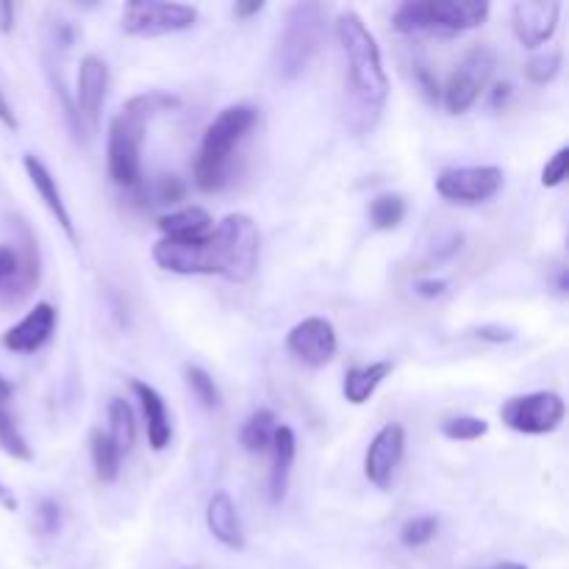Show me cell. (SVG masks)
Returning <instances> with one entry per match:
<instances>
[{"mask_svg": "<svg viewBox=\"0 0 569 569\" xmlns=\"http://www.w3.org/2000/svg\"><path fill=\"white\" fill-rule=\"evenodd\" d=\"M337 39L348 64V126L356 133H370L381 120L389 100V76L383 70L381 44L361 14L342 11L337 17Z\"/></svg>", "mask_w": 569, "mask_h": 569, "instance_id": "1", "label": "cell"}, {"mask_svg": "<svg viewBox=\"0 0 569 569\" xmlns=\"http://www.w3.org/2000/svg\"><path fill=\"white\" fill-rule=\"evenodd\" d=\"M178 98L167 92H142L133 94L109 126V178L122 189H133L142 183V144L148 122L159 111L176 109Z\"/></svg>", "mask_w": 569, "mask_h": 569, "instance_id": "2", "label": "cell"}, {"mask_svg": "<svg viewBox=\"0 0 569 569\" xmlns=\"http://www.w3.org/2000/svg\"><path fill=\"white\" fill-rule=\"evenodd\" d=\"M256 122H259V111L248 103L228 106L209 122L203 142H200L198 159H194V183H198V189L220 192L226 187L233 150L253 131Z\"/></svg>", "mask_w": 569, "mask_h": 569, "instance_id": "3", "label": "cell"}, {"mask_svg": "<svg viewBox=\"0 0 569 569\" xmlns=\"http://www.w3.org/2000/svg\"><path fill=\"white\" fill-rule=\"evenodd\" d=\"M492 14L489 0H406L395 9L392 28L406 37H459L476 31Z\"/></svg>", "mask_w": 569, "mask_h": 569, "instance_id": "4", "label": "cell"}, {"mask_svg": "<svg viewBox=\"0 0 569 569\" xmlns=\"http://www.w3.org/2000/svg\"><path fill=\"white\" fill-rule=\"evenodd\" d=\"M206 250H209L211 276H220L231 283H248L259 270V226L242 211L222 217L214 231L206 237Z\"/></svg>", "mask_w": 569, "mask_h": 569, "instance_id": "5", "label": "cell"}, {"mask_svg": "<svg viewBox=\"0 0 569 569\" xmlns=\"http://www.w3.org/2000/svg\"><path fill=\"white\" fill-rule=\"evenodd\" d=\"M326 42V6L295 3L287 9L278 31L276 70L283 81H295L309 70Z\"/></svg>", "mask_w": 569, "mask_h": 569, "instance_id": "6", "label": "cell"}, {"mask_svg": "<svg viewBox=\"0 0 569 569\" xmlns=\"http://www.w3.org/2000/svg\"><path fill=\"white\" fill-rule=\"evenodd\" d=\"M39 248L26 226L17 222V233L9 242H0V306H17L39 283Z\"/></svg>", "mask_w": 569, "mask_h": 569, "instance_id": "7", "label": "cell"}, {"mask_svg": "<svg viewBox=\"0 0 569 569\" xmlns=\"http://www.w3.org/2000/svg\"><path fill=\"white\" fill-rule=\"evenodd\" d=\"M495 67H498V56L489 44H472L461 56V61L450 72L448 83L442 87V103L448 114H467L478 103V98L487 92Z\"/></svg>", "mask_w": 569, "mask_h": 569, "instance_id": "8", "label": "cell"}, {"mask_svg": "<svg viewBox=\"0 0 569 569\" xmlns=\"http://www.w3.org/2000/svg\"><path fill=\"white\" fill-rule=\"evenodd\" d=\"M200 11L189 3L172 0H131L122 6V31L128 37L153 39L181 33L198 26Z\"/></svg>", "mask_w": 569, "mask_h": 569, "instance_id": "9", "label": "cell"}, {"mask_svg": "<svg viewBox=\"0 0 569 569\" xmlns=\"http://www.w3.org/2000/svg\"><path fill=\"white\" fill-rule=\"evenodd\" d=\"M567 403L559 392H528L509 398L500 409V420L506 428L526 437H545L553 433L565 422Z\"/></svg>", "mask_w": 569, "mask_h": 569, "instance_id": "10", "label": "cell"}, {"mask_svg": "<svg viewBox=\"0 0 569 569\" xmlns=\"http://www.w3.org/2000/svg\"><path fill=\"white\" fill-rule=\"evenodd\" d=\"M503 189V170L495 164L448 167L437 176L439 198L456 206L489 203Z\"/></svg>", "mask_w": 569, "mask_h": 569, "instance_id": "11", "label": "cell"}, {"mask_svg": "<svg viewBox=\"0 0 569 569\" xmlns=\"http://www.w3.org/2000/svg\"><path fill=\"white\" fill-rule=\"evenodd\" d=\"M337 328L326 317H306L287 333V350L306 367H326L337 356Z\"/></svg>", "mask_w": 569, "mask_h": 569, "instance_id": "12", "label": "cell"}, {"mask_svg": "<svg viewBox=\"0 0 569 569\" xmlns=\"http://www.w3.org/2000/svg\"><path fill=\"white\" fill-rule=\"evenodd\" d=\"M106 94H109V64L100 56L89 53L78 67V87H76V111L83 131L94 133L100 128V111H103Z\"/></svg>", "mask_w": 569, "mask_h": 569, "instance_id": "13", "label": "cell"}, {"mask_svg": "<svg viewBox=\"0 0 569 569\" xmlns=\"http://www.w3.org/2000/svg\"><path fill=\"white\" fill-rule=\"evenodd\" d=\"M561 20L559 0H520L511 9V26L522 48L537 50L556 37Z\"/></svg>", "mask_w": 569, "mask_h": 569, "instance_id": "14", "label": "cell"}, {"mask_svg": "<svg viewBox=\"0 0 569 569\" xmlns=\"http://www.w3.org/2000/svg\"><path fill=\"white\" fill-rule=\"evenodd\" d=\"M406 456V428L400 422H387L381 431L372 437L365 456V476L372 487L387 489L398 472L400 461Z\"/></svg>", "mask_w": 569, "mask_h": 569, "instance_id": "15", "label": "cell"}, {"mask_svg": "<svg viewBox=\"0 0 569 569\" xmlns=\"http://www.w3.org/2000/svg\"><path fill=\"white\" fill-rule=\"evenodd\" d=\"M56 322H59V311L53 303H37L26 317H22L17 326H11L3 333V348L11 353H37L44 345L50 342L56 331Z\"/></svg>", "mask_w": 569, "mask_h": 569, "instance_id": "16", "label": "cell"}, {"mask_svg": "<svg viewBox=\"0 0 569 569\" xmlns=\"http://www.w3.org/2000/svg\"><path fill=\"white\" fill-rule=\"evenodd\" d=\"M153 261L164 272H176V276H211L206 239H198V242L159 239L153 244Z\"/></svg>", "mask_w": 569, "mask_h": 569, "instance_id": "17", "label": "cell"}, {"mask_svg": "<svg viewBox=\"0 0 569 569\" xmlns=\"http://www.w3.org/2000/svg\"><path fill=\"white\" fill-rule=\"evenodd\" d=\"M22 167H26V176H28V181H31V187L37 189V194L42 198L44 209L53 214V220L59 222L61 231L67 233V239H70V242H78L76 226H72V214H70V209H67L64 198H61L59 183H56L53 172L48 170V164H44L39 156L28 153L26 159H22Z\"/></svg>", "mask_w": 569, "mask_h": 569, "instance_id": "18", "label": "cell"}, {"mask_svg": "<svg viewBox=\"0 0 569 569\" xmlns=\"http://www.w3.org/2000/svg\"><path fill=\"white\" fill-rule=\"evenodd\" d=\"M131 389L133 395H137L139 406H142L148 445L156 450V453H161V450L170 448V439H172V426H170V415H167L164 398H161L150 383L139 381V378H133Z\"/></svg>", "mask_w": 569, "mask_h": 569, "instance_id": "19", "label": "cell"}, {"mask_svg": "<svg viewBox=\"0 0 569 569\" xmlns=\"http://www.w3.org/2000/svg\"><path fill=\"white\" fill-rule=\"evenodd\" d=\"M206 526L211 537L228 550H244V528L239 520V509L228 492H214L206 506Z\"/></svg>", "mask_w": 569, "mask_h": 569, "instance_id": "20", "label": "cell"}, {"mask_svg": "<svg viewBox=\"0 0 569 569\" xmlns=\"http://www.w3.org/2000/svg\"><path fill=\"white\" fill-rule=\"evenodd\" d=\"M161 239H178V242H198L214 231V220L203 206H183V209L170 211L159 217Z\"/></svg>", "mask_w": 569, "mask_h": 569, "instance_id": "21", "label": "cell"}, {"mask_svg": "<svg viewBox=\"0 0 569 569\" xmlns=\"http://www.w3.org/2000/svg\"><path fill=\"white\" fill-rule=\"evenodd\" d=\"M272 467H270V500L281 503L287 498L289 478H292L295 459H298V437L289 426H278L272 437Z\"/></svg>", "mask_w": 569, "mask_h": 569, "instance_id": "22", "label": "cell"}, {"mask_svg": "<svg viewBox=\"0 0 569 569\" xmlns=\"http://www.w3.org/2000/svg\"><path fill=\"white\" fill-rule=\"evenodd\" d=\"M389 376H392V361H372V365L353 367V370L345 372V381H342L345 400L353 406H365Z\"/></svg>", "mask_w": 569, "mask_h": 569, "instance_id": "23", "label": "cell"}, {"mask_svg": "<svg viewBox=\"0 0 569 569\" xmlns=\"http://www.w3.org/2000/svg\"><path fill=\"white\" fill-rule=\"evenodd\" d=\"M281 426L278 417L270 409H259L244 420L242 431H239V445H242L248 453H270L272 437H276V428Z\"/></svg>", "mask_w": 569, "mask_h": 569, "instance_id": "24", "label": "cell"}, {"mask_svg": "<svg viewBox=\"0 0 569 569\" xmlns=\"http://www.w3.org/2000/svg\"><path fill=\"white\" fill-rule=\"evenodd\" d=\"M109 439L117 445L122 456L131 453L133 442H137V417L128 400L111 398L109 400Z\"/></svg>", "mask_w": 569, "mask_h": 569, "instance_id": "25", "label": "cell"}, {"mask_svg": "<svg viewBox=\"0 0 569 569\" xmlns=\"http://www.w3.org/2000/svg\"><path fill=\"white\" fill-rule=\"evenodd\" d=\"M92 467L94 476H98L100 483H114L120 478V465H122V453L117 450V445L111 442L109 433L94 431L92 439Z\"/></svg>", "mask_w": 569, "mask_h": 569, "instance_id": "26", "label": "cell"}, {"mask_svg": "<svg viewBox=\"0 0 569 569\" xmlns=\"http://www.w3.org/2000/svg\"><path fill=\"white\" fill-rule=\"evenodd\" d=\"M406 214H409V203H406L403 194L387 192L372 198L370 226L376 228V231H395V228H400V222L406 220Z\"/></svg>", "mask_w": 569, "mask_h": 569, "instance_id": "27", "label": "cell"}, {"mask_svg": "<svg viewBox=\"0 0 569 569\" xmlns=\"http://www.w3.org/2000/svg\"><path fill=\"white\" fill-rule=\"evenodd\" d=\"M0 450L6 456H11L14 461H33L31 445L22 437L20 426H17L14 415L9 411L6 400H0Z\"/></svg>", "mask_w": 569, "mask_h": 569, "instance_id": "28", "label": "cell"}, {"mask_svg": "<svg viewBox=\"0 0 569 569\" xmlns=\"http://www.w3.org/2000/svg\"><path fill=\"white\" fill-rule=\"evenodd\" d=\"M183 381H187L189 392L194 395V400H198L203 409H217V406H220V389H217L214 378H211L203 367L198 365L183 367Z\"/></svg>", "mask_w": 569, "mask_h": 569, "instance_id": "29", "label": "cell"}, {"mask_svg": "<svg viewBox=\"0 0 569 569\" xmlns=\"http://www.w3.org/2000/svg\"><path fill=\"white\" fill-rule=\"evenodd\" d=\"M561 61H565L561 50H548V53H537L533 59H528L522 72H526V78L533 87H548V83H553L559 78Z\"/></svg>", "mask_w": 569, "mask_h": 569, "instance_id": "30", "label": "cell"}, {"mask_svg": "<svg viewBox=\"0 0 569 569\" xmlns=\"http://www.w3.org/2000/svg\"><path fill=\"white\" fill-rule=\"evenodd\" d=\"M489 433V422L483 417H450L442 422V437L450 442H478Z\"/></svg>", "mask_w": 569, "mask_h": 569, "instance_id": "31", "label": "cell"}, {"mask_svg": "<svg viewBox=\"0 0 569 569\" xmlns=\"http://www.w3.org/2000/svg\"><path fill=\"white\" fill-rule=\"evenodd\" d=\"M437 533H439L437 517L420 515L403 522V528H400V542H403L406 548H422V545L433 542Z\"/></svg>", "mask_w": 569, "mask_h": 569, "instance_id": "32", "label": "cell"}, {"mask_svg": "<svg viewBox=\"0 0 569 569\" xmlns=\"http://www.w3.org/2000/svg\"><path fill=\"white\" fill-rule=\"evenodd\" d=\"M567 170H569V148L565 144V148H559L553 156H550L539 181H542L545 189H556L565 183Z\"/></svg>", "mask_w": 569, "mask_h": 569, "instance_id": "33", "label": "cell"}, {"mask_svg": "<svg viewBox=\"0 0 569 569\" xmlns=\"http://www.w3.org/2000/svg\"><path fill=\"white\" fill-rule=\"evenodd\" d=\"M37 528L44 537H56L61 531V506L56 500L44 498L42 503L37 506Z\"/></svg>", "mask_w": 569, "mask_h": 569, "instance_id": "34", "label": "cell"}, {"mask_svg": "<svg viewBox=\"0 0 569 569\" xmlns=\"http://www.w3.org/2000/svg\"><path fill=\"white\" fill-rule=\"evenodd\" d=\"M150 194H153V203H178V200H183V194H187V187L181 183V178L176 176H161L159 181L153 183V189H150Z\"/></svg>", "mask_w": 569, "mask_h": 569, "instance_id": "35", "label": "cell"}, {"mask_svg": "<svg viewBox=\"0 0 569 569\" xmlns=\"http://www.w3.org/2000/svg\"><path fill=\"white\" fill-rule=\"evenodd\" d=\"M415 78H417V83H420L422 94H426L431 103H437V100L442 98V87H439L437 76H433L426 64H415Z\"/></svg>", "mask_w": 569, "mask_h": 569, "instance_id": "36", "label": "cell"}, {"mask_svg": "<svg viewBox=\"0 0 569 569\" xmlns=\"http://www.w3.org/2000/svg\"><path fill=\"white\" fill-rule=\"evenodd\" d=\"M461 242H465V237H461V233H448V237L439 239L437 248L431 250V259H433V261H448V259H453V256L461 250Z\"/></svg>", "mask_w": 569, "mask_h": 569, "instance_id": "37", "label": "cell"}, {"mask_svg": "<svg viewBox=\"0 0 569 569\" xmlns=\"http://www.w3.org/2000/svg\"><path fill=\"white\" fill-rule=\"evenodd\" d=\"M476 333H478V339H483V342H492V345H509L517 339V333L511 331V328H503V326H481Z\"/></svg>", "mask_w": 569, "mask_h": 569, "instance_id": "38", "label": "cell"}, {"mask_svg": "<svg viewBox=\"0 0 569 569\" xmlns=\"http://www.w3.org/2000/svg\"><path fill=\"white\" fill-rule=\"evenodd\" d=\"M487 92H489V109L500 111L509 106L511 94H515V87H511L509 81H498V83H492V89H487Z\"/></svg>", "mask_w": 569, "mask_h": 569, "instance_id": "39", "label": "cell"}, {"mask_svg": "<svg viewBox=\"0 0 569 569\" xmlns=\"http://www.w3.org/2000/svg\"><path fill=\"white\" fill-rule=\"evenodd\" d=\"M445 289H448V281H442V278H422L415 283V292L420 298H439V295H445Z\"/></svg>", "mask_w": 569, "mask_h": 569, "instance_id": "40", "label": "cell"}, {"mask_svg": "<svg viewBox=\"0 0 569 569\" xmlns=\"http://www.w3.org/2000/svg\"><path fill=\"white\" fill-rule=\"evenodd\" d=\"M0 122H3V128H9V131H17V128H20V120H17L14 109H11V103L6 100L3 89H0Z\"/></svg>", "mask_w": 569, "mask_h": 569, "instance_id": "41", "label": "cell"}, {"mask_svg": "<svg viewBox=\"0 0 569 569\" xmlns=\"http://www.w3.org/2000/svg\"><path fill=\"white\" fill-rule=\"evenodd\" d=\"M259 11H264V0H253V3H233V14H237L239 20H250V17L259 14Z\"/></svg>", "mask_w": 569, "mask_h": 569, "instance_id": "42", "label": "cell"}, {"mask_svg": "<svg viewBox=\"0 0 569 569\" xmlns=\"http://www.w3.org/2000/svg\"><path fill=\"white\" fill-rule=\"evenodd\" d=\"M14 31V3H0V33Z\"/></svg>", "mask_w": 569, "mask_h": 569, "instance_id": "43", "label": "cell"}, {"mask_svg": "<svg viewBox=\"0 0 569 569\" xmlns=\"http://www.w3.org/2000/svg\"><path fill=\"white\" fill-rule=\"evenodd\" d=\"M0 506H3L6 511H17V509H20V503H17L14 492H11V489L6 487L3 481H0Z\"/></svg>", "mask_w": 569, "mask_h": 569, "instance_id": "44", "label": "cell"}, {"mask_svg": "<svg viewBox=\"0 0 569 569\" xmlns=\"http://www.w3.org/2000/svg\"><path fill=\"white\" fill-rule=\"evenodd\" d=\"M11 395H14V387H11L9 378L0 376V400H9Z\"/></svg>", "mask_w": 569, "mask_h": 569, "instance_id": "45", "label": "cell"}, {"mask_svg": "<svg viewBox=\"0 0 569 569\" xmlns=\"http://www.w3.org/2000/svg\"><path fill=\"white\" fill-rule=\"evenodd\" d=\"M489 569H528L526 565H517V561H503V565H495Z\"/></svg>", "mask_w": 569, "mask_h": 569, "instance_id": "46", "label": "cell"}]
</instances>
